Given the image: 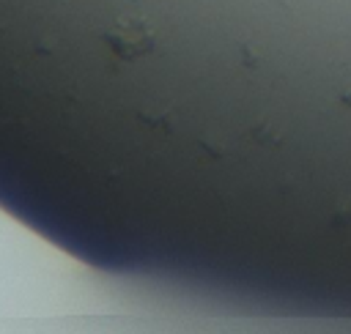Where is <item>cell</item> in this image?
Here are the masks:
<instances>
[{"instance_id":"obj_1","label":"cell","mask_w":351,"mask_h":334,"mask_svg":"<svg viewBox=\"0 0 351 334\" xmlns=\"http://www.w3.org/2000/svg\"><path fill=\"white\" fill-rule=\"evenodd\" d=\"M110 47L115 49V55H123V57H137L140 52H145L151 47V33L132 22V25H121L115 33H110Z\"/></svg>"}]
</instances>
